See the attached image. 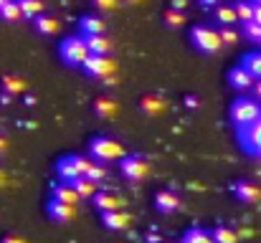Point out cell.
I'll return each mask as SVG.
<instances>
[{
	"mask_svg": "<svg viewBox=\"0 0 261 243\" xmlns=\"http://www.w3.org/2000/svg\"><path fill=\"white\" fill-rule=\"evenodd\" d=\"M228 117H231L236 132H241V129L251 127V124L261 117V104L254 99V96H241V94H239V96L231 101Z\"/></svg>",
	"mask_w": 261,
	"mask_h": 243,
	"instance_id": "cell-1",
	"label": "cell"
},
{
	"mask_svg": "<svg viewBox=\"0 0 261 243\" xmlns=\"http://www.w3.org/2000/svg\"><path fill=\"white\" fill-rule=\"evenodd\" d=\"M124 147L119 140L107 137V134H96L89 140V157L96 162H119L124 157Z\"/></svg>",
	"mask_w": 261,
	"mask_h": 243,
	"instance_id": "cell-2",
	"label": "cell"
},
{
	"mask_svg": "<svg viewBox=\"0 0 261 243\" xmlns=\"http://www.w3.org/2000/svg\"><path fill=\"white\" fill-rule=\"evenodd\" d=\"M89 56V48H87V41L84 36H66L61 43H59V59L71 66V69H82V64L87 61Z\"/></svg>",
	"mask_w": 261,
	"mask_h": 243,
	"instance_id": "cell-3",
	"label": "cell"
},
{
	"mask_svg": "<svg viewBox=\"0 0 261 243\" xmlns=\"http://www.w3.org/2000/svg\"><path fill=\"white\" fill-rule=\"evenodd\" d=\"M190 43L203 56H213L223 46L221 36H218V28H213V25H193L190 28Z\"/></svg>",
	"mask_w": 261,
	"mask_h": 243,
	"instance_id": "cell-4",
	"label": "cell"
},
{
	"mask_svg": "<svg viewBox=\"0 0 261 243\" xmlns=\"http://www.w3.org/2000/svg\"><path fill=\"white\" fill-rule=\"evenodd\" d=\"M89 165H91V157H87V155H64V157L56 160L54 170H56V177L59 180L71 182V180L87 175Z\"/></svg>",
	"mask_w": 261,
	"mask_h": 243,
	"instance_id": "cell-5",
	"label": "cell"
},
{
	"mask_svg": "<svg viewBox=\"0 0 261 243\" xmlns=\"http://www.w3.org/2000/svg\"><path fill=\"white\" fill-rule=\"evenodd\" d=\"M82 71L91 76V79H104L107 84H114L112 76L117 71V61L112 56H89L87 61L82 64Z\"/></svg>",
	"mask_w": 261,
	"mask_h": 243,
	"instance_id": "cell-6",
	"label": "cell"
},
{
	"mask_svg": "<svg viewBox=\"0 0 261 243\" xmlns=\"http://www.w3.org/2000/svg\"><path fill=\"white\" fill-rule=\"evenodd\" d=\"M119 175L129 182H140L150 175V162L142 155H124L119 160Z\"/></svg>",
	"mask_w": 261,
	"mask_h": 243,
	"instance_id": "cell-7",
	"label": "cell"
},
{
	"mask_svg": "<svg viewBox=\"0 0 261 243\" xmlns=\"http://www.w3.org/2000/svg\"><path fill=\"white\" fill-rule=\"evenodd\" d=\"M239 145L244 152L254 155V157H261V117L246 129L239 132Z\"/></svg>",
	"mask_w": 261,
	"mask_h": 243,
	"instance_id": "cell-8",
	"label": "cell"
},
{
	"mask_svg": "<svg viewBox=\"0 0 261 243\" xmlns=\"http://www.w3.org/2000/svg\"><path fill=\"white\" fill-rule=\"evenodd\" d=\"M231 193L239 203H246V205H259L261 203V187L249 182V180H236L231 182Z\"/></svg>",
	"mask_w": 261,
	"mask_h": 243,
	"instance_id": "cell-9",
	"label": "cell"
},
{
	"mask_svg": "<svg viewBox=\"0 0 261 243\" xmlns=\"http://www.w3.org/2000/svg\"><path fill=\"white\" fill-rule=\"evenodd\" d=\"M91 205L99 210V213H109V210H122L124 208V200L122 195H117L114 190H96L91 195Z\"/></svg>",
	"mask_w": 261,
	"mask_h": 243,
	"instance_id": "cell-10",
	"label": "cell"
},
{
	"mask_svg": "<svg viewBox=\"0 0 261 243\" xmlns=\"http://www.w3.org/2000/svg\"><path fill=\"white\" fill-rule=\"evenodd\" d=\"M46 215H48L54 223L64 226V223H71V221H74L76 205H66V203H61V200H56V198H48V203H46Z\"/></svg>",
	"mask_w": 261,
	"mask_h": 243,
	"instance_id": "cell-11",
	"label": "cell"
},
{
	"mask_svg": "<svg viewBox=\"0 0 261 243\" xmlns=\"http://www.w3.org/2000/svg\"><path fill=\"white\" fill-rule=\"evenodd\" d=\"M152 203H155V210H158V213H163V215L177 213V210L182 208L180 195H177V193H173V190H158Z\"/></svg>",
	"mask_w": 261,
	"mask_h": 243,
	"instance_id": "cell-12",
	"label": "cell"
},
{
	"mask_svg": "<svg viewBox=\"0 0 261 243\" xmlns=\"http://www.w3.org/2000/svg\"><path fill=\"white\" fill-rule=\"evenodd\" d=\"M165 109H168V101L160 94H145L140 99V112L145 117H160V114H165Z\"/></svg>",
	"mask_w": 261,
	"mask_h": 243,
	"instance_id": "cell-13",
	"label": "cell"
},
{
	"mask_svg": "<svg viewBox=\"0 0 261 243\" xmlns=\"http://www.w3.org/2000/svg\"><path fill=\"white\" fill-rule=\"evenodd\" d=\"M226 79H228V86H231L233 91H239V94L249 91V89H251V84L256 81L249 71H246V69H244V66H241V64H239V66H233V69L228 71V76H226Z\"/></svg>",
	"mask_w": 261,
	"mask_h": 243,
	"instance_id": "cell-14",
	"label": "cell"
},
{
	"mask_svg": "<svg viewBox=\"0 0 261 243\" xmlns=\"http://www.w3.org/2000/svg\"><path fill=\"white\" fill-rule=\"evenodd\" d=\"M129 215L124 213V210H109V213H101V226L107 228V231H117V233H122V231H127L129 228Z\"/></svg>",
	"mask_w": 261,
	"mask_h": 243,
	"instance_id": "cell-15",
	"label": "cell"
},
{
	"mask_svg": "<svg viewBox=\"0 0 261 243\" xmlns=\"http://www.w3.org/2000/svg\"><path fill=\"white\" fill-rule=\"evenodd\" d=\"M51 198H56V200H61V203H66V205H76V203L82 200V198L76 195L74 185H71V182H64V180H59V182L51 185Z\"/></svg>",
	"mask_w": 261,
	"mask_h": 243,
	"instance_id": "cell-16",
	"label": "cell"
},
{
	"mask_svg": "<svg viewBox=\"0 0 261 243\" xmlns=\"http://www.w3.org/2000/svg\"><path fill=\"white\" fill-rule=\"evenodd\" d=\"M33 28H36V33H41V36H56V33L61 31V23H59L54 15L41 13V15L33 18Z\"/></svg>",
	"mask_w": 261,
	"mask_h": 243,
	"instance_id": "cell-17",
	"label": "cell"
},
{
	"mask_svg": "<svg viewBox=\"0 0 261 243\" xmlns=\"http://www.w3.org/2000/svg\"><path fill=\"white\" fill-rule=\"evenodd\" d=\"M94 114L101 117V119H112V117H117V114H119V104H117V99H112V96H96V101H94Z\"/></svg>",
	"mask_w": 261,
	"mask_h": 243,
	"instance_id": "cell-18",
	"label": "cell"
},
{
	"mask_svg": "<svg viewBox=\"0 0 261 243\" xmlns=\"http://www.w3.org/2000/svg\"><path fill=\"white\" fill-rule=\"evenodd\" d=\"M107 31V23L99 15H84L79 20V36H101Z\"/></svg>",
	"mask_w": 261,
	"mask_h": 243,
	"instance_id": "cell-19",
	"label": "cell"
},
{
	"mask_svg": "<svg viewBox=\"0 0 261 243\" xmlns=\"http://www.w3.org/2000/svg\"><path fill=\"white\" fill-rule=\"evenodd\" d=\"M87 48L91 56H109L112 53V41L101 33V36H84Z\"/></svg>",
	"mask_w": 261,
	"mask_h": 243,
	"instance_id": "cell-20",
	"label": "cell"
},
{
	"mask_svg": "<svg viewBox=\"0 0 261 243\" xmlns=\"http://www.w3.org/2000/svg\"><path fill=\"white\" fill-rule=\"evenodd\" d=\"M25 89H28V84L25 79H20V76H3V94H8V96H20V94H25Z\"/></svg>",
	"mask_w": 261,
	"mask_h": 243,
	"instance_id": "cell-21",
	"label": "cell"
},
{
	"mask_svg": "<svg viewBox=\"0 0 261 243\" xmlns=\"http://www.w3.org/2000/svg\"><path fill=\"white\" fill-rule=\"evenodd\" d=\"M71 185H74V190H76V195H79L82 200H91V195L99 190V182L89 180L87 175H84V177H76V180H71Z\"/></svg>",
	"mask_w": 261,
	"mask_h": 243,
	"instance_id": "cell-22",
	"label": "cell"
},
{
	"mask_svg": "<svg viewBox=\"0 0 261 243\" xmlns=\"http://www.w3.org/2000/svg\"><path fill=\"white\" fill-rule=\"evenodd\" d=\"M213 18L218 20V25H236V23H239L233 5H223V3H218V5L213 8Z\"/></svg>",
	"mask_w": 261,
	"mask_h": 243,
	"instance_id": "cell-23",
	"label": "cell"
},
{
	"mask_svg": "<svg viewBox=\"0 0 261 243\" xmlns=\"http://www.w3.org/2000/svg\"><path fill=\"white\" fill-rule=\"evenodd\" d=\"M180 243H216V241H213V236H211L208 228H188L182 233Z\"/></svg>",
	"mask_w": 261,
	"mask_h": 243,
	"instance_id": "cell-24",
	"label": "cell"
},
{
	"mask_svg": "<svg viewBox=\"0 0 261 243\" xmlns=\"http://www.w3.org/2000/svg\"><path fill=\"white\" fill-rule=\"evenodd\" d=\"M241 66L254 76V79H261V48L259 51H251V53H246L244 59H241Z\"/></svg>",
	"mask_w": 261,
	"mask_h": 243,
	"instance_id": "cell-25",
	"label": "cell"
},
{
	"mask_svg": "<svg viewBox=\"0 0 261 243\" xmlns=\"http://www.w3.org/2000/svg\"><path fill=\"white\" fill-rule=\"evenodd\" d=\"M15 3L20 8V15L28 18V20H33L36 15L43 13V0H15Z\"/></svg>",
	"mask_w": 261,
	"mask_h": 243,
	"instance_id": "cell-26",
	"label": "cell"
},
{
	"mask_svg": "<svg viewBox=\"0 0 261 243\" xmlns=\"http://www.w3.org/2000/svg\"><path fill=\"white\" fill-rule=\"evenodd\" d=\"M211 236H213L216 243H239V233L233 228H228V226H216L211 231Z\"/></svg>",
	"mask_w": 261,
	"mask_h": 243,
	"instance_id": "cell-27",
	"label": "cell"
},
{
	"mask_svg": "<svg viewBox=\"0 0 261 243\" xmlns=\"http://www.w3.org/2000/svg\"><path fill=\"white\" fill-rule=\"evenodd\" d=\"M0 18H3L5 23H15V20H20L23 15H20L18 3H15V0H5V3H3V8H0Z\"/></svg>",
	"mask_w": 261,
	"mask_h": 243,
	"instance_id": "cell-28",
	"label": "cell"
},
{
	"mask_svg": "<svg viewBox=\"0 0 261 243\" xmlns=\"http://www.w3.org/2000/svg\"><path fill=\"white\" fill-rule=\"evenodd\" d=\"M233 10H236L239 23H249V20L254 18V3H251V0H239V3L233 5Z\"/></svg>",
	"mask_w": 261,
	"mask_h": 243,
	"instance_id": "cell-29",
	"label": "cell"
},
{
	"mask_svg": "<svg viewBox=\"0 0 261 243\" xmlns=\"http://www.w3.org/2000/svg\"><path fill=\"white\" fill-rule=\"evenodd\" d=\"M163 20H165L168 28H182V25H185V15H182V10H175V8H168V10L163 13Z\"/></svg>",
	"mask_w": 261,
	"mask_h": 243,
	"instance_id": "cell-30",
	"label": "cell"
},
{
	"mask_svg": "<svg viewBox=\"0 0 261 243\" xmlns=\"http://www.w3.org/2000/svg\"><path fill=\"white\" fill-rule=\"evenodd\" d=\"M87 177L89 180H94V182H104L107 180V167H104V162H96V160H91V165H89V170H87Z\"/></svg>",
	"mask_w": 261,
	"mask_h": 243,
	"instance_id": "cell-31",
	"label": "cell"
},
{
	"mask_svg": "<svg viewBox=\"0 0 261 243\" xmlns=\"http://www.w3.org/2000/svg\"><path fill=\"white\" fill-rule=\"evenodd\" d=\"M218 36H221V43H223V46L239 43V31H236L233 25H218Z\"/></svg>",
	"mask_w": 261,
	"mask_h": 243,
	"instance_id": "cell-32",
	"label": "cell"
},
{
	"mask_svg": "<svg viewBox=\"0 0 261 243\" xmlns=\"http://www.w3.org/2000/svg\"><path fill=\"white\" fill-rule=\"evenodd\" d=\"M241 33L251 41V43H256L261 36V25L259 23H254V20H249V23H241Z\"/></svg>",
	"mask_w": 261,
	"mask_h": 243,
	"instance_id": "cell-33",
	"label": "cell"
},
{
	"mask_svg": "<svg viewBox=\"0 0 261 243\" xmlns=\"http://www.w3.org/2000/svg\"><path fill=\"white\" fill-rule=\"evenodd\" d=\"M91 5L96 10H101V13H112V10H117L122 5V0H91Z\"/></svg>",
	"mask_w": 261,
	"mask_h": 243,
	"instance_id": "cell-34",
	"label": "cell"
},
{
	"mask_svg": "<svg viewBox=\"0 0 261 243\" xmlns=\"http://www.w3.org/2000/svg\"><path fill=\"white\" fill-rule=\"evenodd\" d=\"M185 106H188V109H198V106H200V99H198L195 94H188V96H185Z\"/></svg>",
	"mask_w": 261,
	"mask_h": 243,
	"instance_id": "cell-35",
	"label": "cell"
},
{
	"mask_svg": "<svg viewBox=\"0 0 261 243\" xmlns=\"http://www.w3.org/2000/svg\"><path fill=\"white\" fill-rule=\"evenodd\" d=\"M249 91H251V96H254L256 101H261V79H256V81H254Z\"/></svg>",
	"mask_w": 261,
	"mask_h": 243,
	"instance_id": "cell-36",
	"label": "cell"
},
{
	"mask_svg": "<svg viewBox=\"0 0 261 243\" xmlns=\"http://www.w3.org/2000/svg\"><path fill=\"white\" fill-rule=\"evenodd\" d=\"M0 243H28L23 236H15V233H8V236H3V241Z\"/></svg>",
	"mask_w": 261,
	"mask_h": 243,
	"instance_id": "cell-37",
	"label": "cell"
},
{
	"mask_svg": "<svg viewBox=\"0 0 261 243\" xmlns=\"http://www.w3.org/2000/svg\"><path fill=\"white\" fill-rule=\"evenodd\" d=\"M198 5H200V8H216L218 0H198Z\"/></svg>",
	"mask_w": 261,
	"mask_h": 243,
	"instance_id": "cell-38",
	"label": "cell"
},
{
	"mask_svg": "<svg viewBox=\"0 0 261 243\" xmlns=\"http://www.w3.org/2000/svg\"><path fill=\"white\" fill-rule=\"evenodd\" d=\"M251 20L261 25V5H254V18H251Z\"/></svg>",
	"mask_w": 261,
	"mask_h": 243,
	"instance_id": "cell-39",
	"label": "cell"
},
{
	"mask_svg": "<svg viewBox=\"0 0 261 243\" xmlns=\"http://www.w3.org/2000/svg\"><path fill=\"white\" fill-rule=\"evenodd\" d=\"M170 8H175V10H185V0H173Z\"/></svg>",
	"mask_w": 261,
	"mask_h": 243,
	"instance_id": "cell-40",
	"label": "cell"
},
{
	"mask_svg": "<svg viewBox=\"0 0 261 243\" xmlns=\"http://www.w3.org/2000/svg\"><path fill=\"white\" fill-rule=\"evenodd\" d=\"M5 147H8V140H5V137H0V152H5Z\"/></svg>",
	"mask_w": 261,
	"mask_h": 243,
	"instance_id": "cell-41",
	"label": "cell"
},
{
	"mask_svg": "<svg viewBox=\"0 0 261 243\" xmlns=\"http://www.w3.org/2000/svg\"><path fill=\"white\" fill-rule=\"evenodd\" d=\"M122 3H127V5H140V3H145V0H122Z\"/></svg>",
	"mask_w": 261,
	"mask_h": 243,
	"instance_id": "cell-42",
	"label": "cell"
},
{
	"mask_svg": "<svg viewBox=\"0 0 261 243\" xmlns=\"http://www.w3.org/2000/svg\"><path fill=\"white\" fill-rule=\"evenodd\" d=\"M3 182H5V175H3V170H0V187H3Z\"/></svg>",
	"mask_w": 261,
	"mask_h": 243,
	"instance_id": "cell-43",
	"label": "cell"
},
{
	"mask_svg": "<svg viewBox=\"0 0 261 243\" xmlns=\"http://www.w3.org/2000/svg\"><path fill=\"white\" fill-rule=\"evenodd\" d=\"M251 3H254V5H261V0H251Z\"/></svg>",
	"mask_w": 261,
	"mask_h": 243,
	"instance_id": "cell-44",
	"label": "cell"
},
{
	"mask_svg": "<svg viewBox=\"0 0 261 243\" xmlns=\"http://www.w3.org/2000/svg\"><path fill=\"white\" fill-rule=\"evenodd\" d=\"M256 43H259V48H261V36H259V41H256Z\"/></svg>",
	"mask_w": 261,
	"mask_h": 243,
	"instance_id": "cell-45",
	"label": "cell"
},
{
	"mask_svg": "<svg viewBox=\"0 0 261 243\" xmlns=\"http://www.w3.org/2000/svg\"><path fill=\"white\" fill-rule=\"evenodd\" d=\"M3 3H5V0H0V8H3Z\"/></svg>",
	"mask_w": 261,
	"mask_h": 243,
	"instance_id": "cell-46",
	"label": "cell"
},
{
	"mask_svg": "<svg viewBox=\"0 0 261 243\" xmlns=\"http://www.w3.org/2000/svg\"><path fill=\"white\" fill-rule=\"evenodd\" d=\"M165 243H173V241H165Z\"/></svg>",
	"mask_w": 261,
	"mask_h": 243,
	"instance_id": "cell-47",
	"label": "cell"
}]
</instances>
